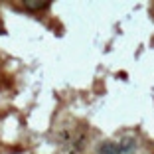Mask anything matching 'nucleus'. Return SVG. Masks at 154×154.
Here are the masks:
<instances>
[{
  "instance_id": "obj_3",
  "label": "nucleus",
  "mask_w": 154,
  "mask_h": 154,
  "mask_svg": "<svg viewBox=\"0 0 154 154\" xmlns=\"http://www.w3.org/2000/svg\"><path fill=\"white\" fill-rule=\"evenodd\" d=\"M134 148V138H125V140L119 144V152H131V150Z\"/></svg>"
},
{
  "instance_id": "obj_1",
  "label": "nucleus",
  "mask_w": 154,
  "mask_h": 154,
  "mask_svg": "<svg viewBox=\"0 0 154 154\" xmlns=\"http://www.w3.org/2000/svg\"><path fill=\"white\" fill-rule=\"evenodd\" d=\"M99 154H121L119 152V144L113 140H107L99 146Z\"/></svg>"
},
{
  "instance_id": "obj_2",
  "label": "nucleus",
  "mask_w": 154,
  "mask_h": 154,
  "mask_svg": "<svg viewBox=\"0 0 154 154\" xmlns=\"http://www.w3.org/2000/svg\"><path fill=\"white\" fill-rule=\"evenodd\" d=\"M50 6V2H42V0H24V8L32 10V12H36V10H44Z\"/></svg>"
},
{
  "instance_id": "obj_4",
  "label": "nucleus",
  "mask_w": 154,
  "mask_h": 154,
  "mask_svg": "<svg viewBox=\"0 0 154 154\" xmlns=\"http://www.w3.org/2000/svg\"><path fill=\"white\" fill-rule=\"evenodd\" d=\"M0 34H2V30H0Z\"/></svg>"
}]
</instances>
